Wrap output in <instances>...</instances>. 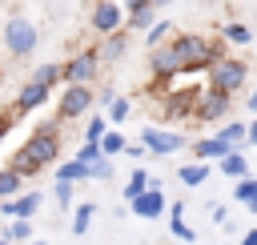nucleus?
<instances>
[{
  "label": "nucleus",
  "instance_id": "nucleus-1",
  "mask_svg": "<svg viewBox=\"0 0 257 245\" xmlns=\"http://www.w3.org/2000/svg\"><path fill=\"white\" fill-rule=\"evenodd\" d=\"M165 44L173 48L181 72H205L217 56H225L221 44H213V40H205V36H197V32H173Z\"/></svg>",
  "mask_w": 257,
  "mask_h": 245
},
{
  "label": "nucleus",
  "instance_id": "nucleus-2",
  "mask_svg": "<svg viewBox=\"0 0 257 245\" xmlns=\"http://www.w3.org/2000/svg\"><path fill=\"white\" fill-rule=\"evenodd\" d=\"M0 44H4V52H8V56L24 60V56H32V52H36L40 32H36V24H32L28 16L12 12V16L4 20V28H0Z\"/></svg>",
  "mask_w": 257,
  "mask_h": 245
},
{
  "label": "nucleus",
  "instance_id": "nucleus-3",
  "mask_svg": "<svg viewBox=\"0 0 257 245\" xmlns=\"http://www.w3.org/2000/svg\"><path fill=\"white\" fill-rule=\"evenodd\" d=\"M40 169H48V165H56L60 161V125L56 120H44V125H36L32 129V137L20 145Z\"/></svg>",
  "mask_w": 257,
  "mask_h": 245
},
{
  "label": "nucleus",
  "instance_id": "nucleus-4",
  "mask_svg": "<svg viewBox=\"0 0 257 245\" xmlns=\"http://www.w3.org/2000/svg\"><path fill=\"white\" fill-rule=\"evenodd\" d=\"M209 88H221V92H237V88H245V80H249V64L245 60H237V56H217L209 68Z\"/></svg>",
  "mask_w": 257,
  "mask_h": 245
},
{
  "label": "nucleus",
  "instance_id": "nucleus-5",
  "mask_svg": "<svg viewBox=\"0 0 257 245\" xmlns=\"http://www.w3.org/2000/svg\"><path fill=\"white\" fill-rule=\"evenodd\" d=\"M96 72H100V52H96V44H88V48L72 52V60H64V64H60L64 84H92V80H96Z\"/></svg>",
  "mask_w": 257,
  "mask_h": 245
},
{
  "label": "nucleus",
  "instance_id": "nucleus-6",
  "mask_svg": "<svg viewBox=\"0 0 257 245\" xmlns=\"http://www.w3.org/2000/svg\"><path fill=\"white\" fill-rule=\"evenodd\" d=\"M96 104V88L92 84H64L60 100H56V120H76Z\"/></svg>",
  "mask_w": 257,
  "mask_h": 245
},
{
  "label": "nucleus",
  "instance_id": "nucleus-7",
  "mask_svg": "<svg viewBox=\"0 0 257 245\" xmlns=\"http://www.w3.org/2000/svg\"><path fill=\"white\" fill-rule=\"evenodd\" d=\"M229 108H233V96L221 92V88H209V84H205V88L197 92V100H193V116H197L201 125H217V120H225Z\"/></svg>",
  "mask_w": 257,
  "mask_h": 245
},
{
  "label": "nucleus",
  "instance_id": "nucleus-8",
  "mask_svg": "<svg viewBox=\"0 0 257 245\" xmlns=\"http://www.w3.org/2000/svg\"><path fill=\"white\" fill-rule=\"evenodd\" d=\"M88 24H92V32H96V36L116 32V28H124V8H120L116 0H96V4H92Z\"/></svg>",
  "mask_w": 257,
  "mask_h": 245
},
{
  "label": "nucleus",
  "instance_id": "nucleus-9",
  "mask_svg": "<svg viewBox=\"0 0 257 245\" xmlns=\"http://www.w3.org/2000/svg\"><path fill=\"white\" fill-rule=\"evenodd\" d=\"M141 145L149 149V157H169V153H177L185 145V137L181 133H165V129H145L141 133Z\"/></svg>",
  "mask_w": 257,
  "mask_h": 245
},
{
  "label": "nucleus",
  "instance_id": "nucleus-10",
  "mask_svg": "<svg viewBox=\"0 0 257 245\" xmlns=\"http://www.w3.org/2000/svg\"><path fill=\"white\" fill-rule=\"evenodd\" d=\"M128 205H133V217H145V221H157V217H161V213L169 209V197H165V193H161L157 185H149V189H145L141 197H133Z\"/></svg>",
  "mask_w": 257,
  "mask_h": 245
},
{
  "label": "nucleus",
  "instance_id": "nucleus-11",
  "mask_svg": "<svg viewBox=\"0 0 257 245\" xmlns=\"http://www.w3.org/2000/svg\"><path fill=\"white\" fill-rule=\"evenodd\" d=\"M96 52H100V64H116V60L128 52V28L104 32V36H100V44H96Z\"/></svg>",
  "mask_w": 257,
  "mask_h": 245
},
{
  "label": "nucleus",
  "instance_id": "nucleus-12",
  "mask_svg": "<svg viewBox=\"0 0 257 245\" xmlns=\"http://www.w3.org/2000/svg\"><path fill=\"white\" fill-rule=\"evenodd\" d=\"M153 20H157L153 0H128V8H124V28L128 32H145Z\"/></svg>",
  "mask_w": 257,
  "mask_h": 245
},
{
  "label": "nucleus",
  "instance_id": "nucleus-13",
  "mask_svg": "<svg viewBox=\"0 0 257 245\" xmlns=\"http://www.w3.org/2000/svg\"><path fill=\"white\" fill-rule=\"evenodd\" d=\"M48 96H52V88H44V84H36V80H28V84H24L20 92H16V104H12V108H16L20 116H24V112H32V108H40V104H44Z\"/></svg>",
  "mask_w": 257,
  "mask_h": 245
},
{
  "label": "nucleus",
  "instance_id": "nucleus-14",
  "mask_svg": "<svg viewBox=\"0 0 257 245\" xmlns=\"http://www.w3.org/2000/svg\"><path fill=\"white\" fill-rule=\"evenodd\" d=\"M149 68H153V76H181V64H177V56H173V48L169 44H157L153 48V56H149Z\"/></svg>",
  "mask_w": 257,
  "mask_h": 245
},
{
  "label": "nucleus",
  "instance_id": "nucleus-15",
  "mask_svg": "<svg viewBox=\"0 0 257 245\" xmlns=\"http://www.w3.org/2000/svg\"><path fill=\"white\" fill-rule=\"evenodd\" d=\"M229 149H233V145H225V141L213 133V137H201V141H193V161H221Z\"/></svg>",
  "mask_w": 257,
  "mask_h": 245
},
{
  "label": "nucleus",
  "instance_id": "nucleus-16",
  "mask_svg": "<svg viewBox=\"0 0 257 245\" xmlns=\"http://www.w3.org/2000/svg\"><path fill=\"white\" fill-rule=\"evenodd\" d=\"M169 92H173V88H169ZM197 92H201V88H181V92H173L169 104H165V112H169V116H193V100H197Z\"/></svg>",
  "mask_w": 257,
  "mask_h": 245
},
{
  "label": "nucleus",
  "instance_id": "nucleus-17",
  "mask_svg": "<svg viewBox=\"0 0 257 245\" xmlns=\"http://www.w3.org/2000/svg\"><path fill=\"white\" fill-rule=\"evenodd\" d=\"M249 173V157H245V149H229L225 157H221V177H245Z\"/></svg>",
  "mask_w": 257,
  "mask_h": 245
},
{
  "label": "nucleus",
  "instance_id": "nucleus-18",
  "mask_svg": "<svg viewBox=\"0 0 257 245\" xmlns=\"http://www.w3.org/2000/svg\"><path fill=\"white\" fill-rule=\"evenodd\" d=\"M0 237H4V241H12V245L32 241V217H12V221L0 229Z\"/></svg>",
  "mask_w": 257,
  "mask_h": 245
},
{
  "label": "nucleus",
  "instance_id": "nucleus-19",
  "mask_svg": "<svg viewBox=\"0 0 257 245\" xmlns=\"http://www.w3.org/2000/svg\"><path fill=\"white\" fill-rule=\"evenodd\" d=\"M56 177H60V181L80 185V181H88V165H84V161H76V157H68V161H60V165H56Z\"/></svg>",
  "mask_w": 257,
  "mask_h": 245
},
{
  "label": "nucleus",
  "instance_id": "nucleus-20",
  "mask_svg": "<svg viewBox=\"0 0 257 245\" xmlns=\"http://www.w3.org/2000/svg\"><path fill=\"white\" fill-rule=\"evenodd\" d=\"M205 177H209V161H193V165H181L177 169V181L189 185V189L193 185H205Z\"/></svg>",
  "mask_w": 257,
  "mask_h": 245
},
{
  "label": "nucleus",
  "instance_id": "nucleus-21",
  "mask_svg": "<svg viewBox=\"0 0 257 245\" xmlns=\"http://www.w3.org/2000/svg\"><path fill=\"white\" fill-rule=\"evenodd\" d=\"M12 205H16V217H36V209L44 205V197H40L36 189H32V193H24V189H20V193L12 197Z\"/></svg>",
  "mask_w": 257,
  "mask_h": 245
},
{
  "label": "nucleus",
  "instance_id": "nucleus-22",
  "mask_svg": "<svg viewBox=\"0 0 257 245\" xmlns=\"http://www.w3.org/2000/svg\"><path fill=\"white\" fill-rule=\"evenodd\" d=\"M32 80H36V84H44V88H56V84H64V76H60V64H36V68H32Z\"/></svg>",
  "mask_w": 257,
  "mask_h": 245
},
{
  "label": "nucleus",
  "instance_id": "nucleus-23",
  "mask_svg": "<svg viewBox=\"0 0 257 245\" xmlns=\"http://www.w3.org/2000/svg\"><path fill=\"white\" fill-rule=\"evenodd\" d=\"M217 137H221L225 145H233V149H245V125H241V120H225V125L217 129Z\"/></svg>",
  "mask_w": 257,
  "mask_h": 245
},
{
  "label": "nucleus",
  "instance_id": "nucleus-24",
  "mask_svg": "<svg viewBox=\"0 0 257 245\" xmlns=\"http://www.w3.org/2000/svg\"><path fill=\"white\" fill-rule=\"evenodd\" d=\"M173 36V20H153L149 28H145V40H149V48H157V44H165Z\"/></svg>",
  "mask_w": 257,
  "mask_h": 245
},
{
  "label": "nucleus",
  "instance_id": "nucleus-25",
  "mask_svg": "<svg viewBox=\"0 0 257 245\" xmlns=\"http://www.w3.org/2000/svg\"><path fill=\"white\" fill-rule=\"evenodd\" d=\"M8 169H16V173H20V177H24V181H28V177H36V173H40V165H36V161H32V157H28V153H24V149H16V153H12V161H8Z\"/></svg>",
  "mask_w": 257,
  "mask_h": 245
},
{
  "label": "nucleus",
  "instance_id": "nucleus-26",
  "mask_svg": "<svg viewBox=\"0 0 257 245\" xmlns=\"http://www.w3.org/2000/svg\"><path fill=\"white\" fill-rule=\"evenodd\" d=\"M20 189H24V177H20L16 169H0V201H4V197H16Z\"/></svg>",
  "mask_w": 257,
  "mask_h": 245
},
{
  "label": "nucleus",
  "instance_id": "nucleus-27",
  "mask_svg": "<svg viewBox=\"0 0 257 245\" xmlns=\"http://www.w3.org/2000/svg\"><path fill=\"white\" fill-rule=\"evenodd\" d=\"M96 145H100V153H104V157H116V153H124V137H120L112 125L104 129V137H100Z\"/></svg>",
  "mask_w": 257,
  "mask_h": 245
},
{
  "label": "nucleus",
  "instance_id": "nucleus-28",
  "mask_svg": "<svg viewBox=\"0 0 257 245\" xmlns=\"http://www.w3.org/2000/svg\"><path fill=\"white\" fill-rule=\"evenodd\" d=\"M92 217H96V205H76V213H72V233L84 237L88 225H92Z\"/></svg>",
  "mask_w": 257,
  "mask_h": 245
},
{
  "label": "nucleus",
  "instance_id": "nucleus-29",
  "mask_svg": "<svg viewBox=\"0 0 257 245\" xmlns=\"http://www.w3.org/2000/svg\"><path fill=\"white\" fill-rule=\"evenodd\" d=\"M145 189H149V173H145V169H133V173H128V185H124V201L141 197Z\"/></svg>",
  "mask_w": 257,
  "mask_h": 245
},
{
  "label": "nucleus",
  "instance_id": "nucleus-30",
  "mask_svg": "<svg viewBox=\"0 0 257 245\" xmlns=\"http://www.w3.org/2000/svg\"><path fill=\"white\" fill-rule=\"evenodd\" d=\"M169 229H173V237H181V241H197V233H193V225L185 221V213H169Z\"/></svg>",
  "mask_w": 257,
  "mask_h": 245
},
{
  "label": "nucleus",
  "instance_id": "nucleus-31",
  "mask_svg": "<svg viewBox=\"0 0 257 245\" xmlns=\"http://www.w3.org/2000/svg\"><path fill=\"white\" fill-rule=\"evenodd\" d=\"M221 36H225V40H233V44H249V40H253V32H249L245 24H237V20L221 24Z\"/></svg>",
  "mask_w": 257,
  "mask_h": 245
},
{
  "label": "nucleus",
  "instance_id": "nucleus-32",
  "mask_svg": "<svg viewBox=\"0 0 257 245\" xmlns=\"http://www.w3.org/2000/svg\"><path fill=\"white\" fill-rule=\"evenodd\" d=\"M88 181H112V157H96L88 165Z\"/></svg>",
  "mask_w": 257,
  "mask_h": 245
},
{
  "label": "nucleus",
  "instance_id": "nucleus-33",
  "mask_svg": "<svg viewBox=\"0 0 257 245\" xmlns=\"http://www.w3.org/2000/svg\"><path fill=\"white\" fill-rule=\"evenodd\" d=\"M253 193H257V177H249V173H245V177H237V185H233V201H241V205H245Z\"/></svg>",
  "mask_w": 257,
  "mask_h": 245
},
{
  "label": "nucleus",
  "instance_id": "nucleus-34",
  "mask_svg": "<svg viewBox=\"0 0 257 245\" xmlns=\"http://www.w3.org/2000/svg\"><path fill=\"white\" fill-rule=\"evenodd\" d=\"M128 108H133V104H128L124 96H112V100H108V116H104V120H108V125H120V120L128 116Z\"/></svg>",
  "mask_w": 257,
  "mask_h": 245
},
{
  "label": "nucleus",
  "instance_id": "nucleus-35",
  "mask_svg": "<svg viewBox=\"0 0 257 245\" xmlns=\"http://www.w3.org/2000/svg\"><path fill=\"white\" fill-rule=\"evenodd\" d=\"M72 189H76L72 181H60V177H56V185H52V197H56V205H60V209H68V205H72Z\"/></svg>",
  "mask_w": 257,
  "mask_h": 245
},
{
  "label": "nucleus",
  "instance_id": "nucleus-36",
  "mask_svg": "<svg viewBox=\"0 0 257 245\" xmlns=\"http://www.w3.org/2000/svg\"><path fill=\"white\" fill-rule=\"evenodd\" d=\"M104 129H108V120H104V116L88 120V125H84V141H100V137H104Z\"/></svg>",
  "mask_w": 257,
  "mask_h": 245
},
{
  "label": "nucleus",
  "instance_id": "nucleus-37",
  "mask_svg": "<svg viewBox=\"0 0 257 245\" xmlns=\"http://www.w3.org/2000/svg\"><path fill=\"white\" fill-rule=\"evenodd\" d=\"M96 157H104V153H100V145H96V141H84V145H80V153H76V161H84V165H92V161H96Z\"/></svg>",
  "mask_w": 257,
  "mask_h": 245
},
{
  "label": "nucleus",
  "instance_id": "nucleus-38",
  "mask_svg": "<svg viewBox=\"0 0 257 245\" xmlns=\"http://www.w3.org/2000/svg\"><path fill=\"white\" fill-rule=\"evenodd\" d=\"M16 116H20L16 108H0V141H4L8 133H12V125H16Z\"/></svg>",
  "mask_w": 257,
  "mask_h": 245
},
{
  "label": "nucleus",
  "instance_id": "nucleus-39",
  "mask_svg": "<svg viewBox=\"0 0 257 245\" xmlns=\"http://www.w3.org/2000/svg\"><path fill=\"white\" fill-rule=\"evenodd\" d=\"M124 153H128L133 161H141V157H149V149H145L141 141H137V145H128V141H124Z\"/></svg>",
  "mask_w": 257,
  "mask_h": 245
},
{
  "label": "nucleus",
  "instance_id": "nucleus-40",
  "mask_svg": "<svg viewBox=\"0 0 257 245\" xmlns=\"http://www.w3.org/2000/svg\"><path fill=\"white\" fill-rule=\"evenodd\" d=\"M229 221V209L225 205H213V225H225Z\"/></svg>",
  "mask_w": 257,
  "mask_h": 245
},
{
  "label": "nucleus",
  "instance_id": "nucleus-41",
  "mask_svg": "<svg viewBox=\"0 0 257 245\" xmlns=\"http://www.w3.org/2000/svg\"><path fill=\"white\" fill-rule=\"evenodd\" d=\"M245 145H253V149H257V120H253V125H245Z\"/></svg>",
  "mask_w": 257,
  "mask_h": 245
},
{
  "label": "nucleus",
  "instance_id": "nucleus-42",
  "mask_svg": "<svg viewBox=\"0 0 257 245\" xmlns=\"http://www.w3.org/2000/svg\"><path fill=\"white\" fill-rule=\"evenodd\" d=\"M112 96H116V88H96V100H104V104H108Z\"/></svg>",
  "mask_w": 257,
  "mask_h": 245
},
{
  "label": "nucleus",
  "instance_id": "nucleus-43",
  "mask_svg": "<svg viewBox=\"0 0 257 245\" xmlns=\"http://www.w3.org/2000/svg\"><path fill=\"white\" fill-rule=\"evenodd\" d=\"M241 245H257V229H249V233L241 237Z\"/></svg>",
  "mask_w": 257,
  "mask_h": 245
},
{
  "label": "nucleus",
  "instance_id": "nucleus-44",
  "mask_svg": "<svg viewBox=\"0 0 257 245\" xmlns=\"http://www.w3.org/2000/svg\"><path fill=\"white\" fill-rule=\"evenodd\" d=\"M245 104H249V112H257V88H253V92L245 96Z\"/></svg>",
  "mask_w": 257,
  "mask_h": 245
},
{
  "label": "nucleus",
  "instance_id": "nucleus-45",
  "mask_svg": "<svg viewBox=\"0 0 257 245\" xmlns=\"http://www.w3.org/2000/svg\"><path fill=\"white\" fill-rule=\"evenodd\" d=\"M245 209H249V213H253V217H257V193H253V197H249V201H245Z\"/></svg>",
  "mask_w": 257,
  "mask_h": 245
},
{
  "label": "nucleus",
  "instance_id": "nucleus-46",
  "mask_svg": "<svg viewBox=\"0 0 257 245\" xmlns=\"http://www.w3.org/2000/svg\"><path fill=\"white\" fill-rule=\"evenodd\" d=\"M165 4H173V0H153V8H165Z\"/></svg>",
  "mask_w": 257,
  "mask_h": 245
},
{
  "label": "nucleus",
  "instance_id": "nucleus-47",
  "mask_svg": "<svg viewBox=\"0 0 257 245\" xmlns=\"http://www.w3.org/2000/svg\"><path fill=\"white\" fill-rule=\"evenodd\" d=\"M24 245H48V241H24Z\"/></svg>",
  "mask_w": 257,
  "mask_h": 245
}]
</instances>
